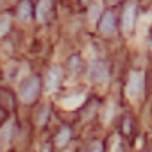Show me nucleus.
Listing matches in <instances>:
<instances>
[{"mask_svg":"<svg viewBox=\"0 0 152 152\" xmlns=\"http://www.w3.org/2000/svg\"><path fill=\"white\" fill-rule=\"evenodd\" d=\"M90 152H102V145H95V147H91Z\"/></svg>","mask_w":152,"mask_h":152,"instance_id":"2eb2a0df","label":"nucleus"},{"mask_svg":"<svg viewBox=\"0 0 152 152\" xmlns=\"http://www.w3.org/2000/svg\"><path fill=\"white\" fill-rule=\"evenodd\" d=\"M50 11H52V2H50V0H39V2H38V7H36V16H38V20H39V22L48 20Z\"/></svg>","mask_w":152,"mask_h":152,"instance_id":"6e6552de","label":"nucleus"},{"mask_svg":"<svg viewBox=\"0 0 152 152\" xmlns=\"http://www.w3.org/2000/svg\"><path fill=\"white\" fill-rule=\"evenodd\" d=\"M43 152H50V148H48V147H45V148H43Z\"/></svg>","mask_w":152,"mask_h":152,"instance_id":"dca6fc26","label":"nucleus"},{"mask_svg":"<svg viewBox=\"0 0 152 152\" xmlns=\"http://www.w3.org/2000/svg\"><path fill=\"white\" fill-rule=\"evenodd\" d=\"M99 11H100V6H99V4H95V6L90 9V20H91V22H95L97 18H100V16H97V15H99Z\"/></svg>","mask_w":152,"mask_h":152,"instance_id":"9b49d317","label":"nucleus"},{"mask_svg":"<svg viewBox=\"0 0 152 152\" xmlns=\"http://www.w3.org/2000/svg\"><path fill=\"white\" fill-rule=\"evenodd\" d=\"M109 2H118V0H109Z\"/></svg>","mask_w":152,"mask_h":152,"instance_id":"a211bd4d","label":"nucleus"},{"mask_svg":"<svg viewBox=\"0 0 152 152\" xmlns=\"http://www.w3.org/2000/svg\"><path fill=\"white\" fill-rule=\"evenodd\" d=\"M99 31L104 34V36H109L116 31V13L115 11H106L99 22Z\"/></svg>","mask_w":152,"mask_h":152,"instance_id":"f03ea898","label":"nucleus"},{"mask_svg":"<svg viewBox=\"0 0 152 152\" xmlns=\"http://www.w3.org/2000/svg\"><path fill=\"white\" fill-rule=\"evenodd\" d=\"M143 83H145V77L141 72H132L131 77H129V83H127V95L129 97H138L143 90Z\"/></svg>","mask_w":152,"mask_h":152,"instance_id":"20e7f679","label":"nucleus"},{"mask_svg":"<svg viewBox=\"0 0 152 152\" xmlns=\"http://www.w3.org/2000/svg\"><path fill=\"white\" fill-rule=\"evenodd\" d=\"M134 22H136V4L134 2H129L122 13V29L124 32H131L134 29Z\"/></svg>","mask_w":152,"mask_h":152,"instance_id":"39448f33","label":"nucleus"},{"mask_svg":"<svg viewBox=\"0 0 152 152\" xmlns=\"http://www.w3.org/2000/svg\"><path fill=\"white\" fill-rule=\"evenodd\" d=\"M47 115H48V109H43V111L39 113V120H38V124H39V125H43V124L47 122Z\"/></svg>","mask_w":152,"mask_h":152,"instance_id":"ddd939ff","label":"nucleus"},{"mask_svg":"<svg viewBox=\"0 0 152 152\" xmlns=\"http://www.w3.org/2000/svg\"><path fill=\"white\" fill-rule=\"evenodd\" d=\"M70 70H73V72H79V70H81V61H79L77 56H73V57L70 59Z\"/></svg>","mask_w":152,"mask_h":152,"instance_id":"9d476101","label":"nucleus"},{"mask_svg":"<svg viewBox=\"0 0 152 152\" xmlns=\"http://www.w3.org/2000/svg\"><path fill=\"white\" fill-rule=\"evenodd\" d=\"M70 138H72V129H70V127H63V129L57 132V136H56V143H57L59 147H64V145L70 141Z\"/></svg>","mask_w":152,"mask_h":152,"instance_id":"1a4fd4ad","label":"nucleus"},{"mask_svg":"<svg viewBox=\"0 0 152 152\" xmlns=\"http://www.w3.org/2000/svg\"><path fill=\"white\" fill-rule=\"evenodd\" d=\"M45 84H47V88H48L50 91L56 90V88L61 84V70H59L57 66H52V68L48 70L47 79H45Z\"/></svg>","mask_w":152,"mask_h":152,"instance_id":"423d86ee","label":"nucleus"},{"mask_svg":"<svg viewBox=\"0 0 152 152\" xmlns=\"http://www.w3.org/2000/svg\"><path fill=\"white\" fill-rule=\"evenodd\" d=\"M81 2H83V4H88V2H90V0H81Z\"/></svg>","mask_w":152,"mask_h":152,"instance_id":"f3484780","label":"nucleus"},{"mask_svg":"<svg viewBox=\"0 0 152 152\" xmlns=\"http://www.w3.org/2000/svg\"><path fill=\"white\" fill-rule=\"evenodd\" d=\"M7 29H9V20L4 16V18H2V23H0V34H6Z\"/></svg>","mask_w":152,"mask_h":152,"instance_id":"f8f14e48","label":"nucleus"},{"mask_svg":"<svg viewBox=\"0 0 152 152\" xmlns=\"http://www.w3.org/2000/svg\"><path fill=\"white\" fill-rule=\"evenodd\" d=\"M39 86H41V83H39V77H36V75L25 79L23 84L20 86V99H22V102H25V104L34 102L36 97L39 95Z\"/></svg>","mask_w":152,"mask_h":152,"instance_id":"f257e3e1","label":"nucleus"},{"mask_svg":"<svg viewBox=\"0 0 152 152\" xmlns=\"http://www.w3.org/2000/svg\"><path fill=\"white\" fill-rule=\"evenodd\" d=\"M88 75H90V79H91L93 83H106L107 75H109L107 64H106L104 61H95V63H91Z\"/></svg>","mask_w":152,"mask_h":152,"instance_id":"7ed1b4c3","label":"nucleus"},{"mask_svg":"<svg viewBox=\"0 0 152 152\" xmlns=\"http://www.w3.org/2000/svg\"><path fill=\"white\" fill-rule=\"evenodd\" d=\"M124 132H131V120L124 122Z\"/></svg>","mask_w":152,"mask_h":152,"instance_id":"4468645a","label":"nucleus"},{"mask_svg":"<svg viewBox=\"0 0 152 152\" xmlns=\"http://www.w3.org/2000/svg\"><path fill=\"white\" fill-rule=\"evenodd\" d=\"M16 16H18L22 22H27V20L32 18V4H31V0H22V2L18 4Z\"/></svg>","mask_w":152,"mask_h":152,"instance_id":"0eeeda50","label":"nucleus"}]
</instances>
